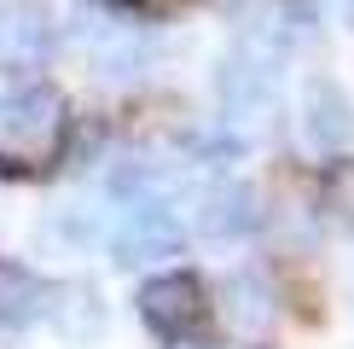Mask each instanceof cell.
<instances>
[{
	"mask_svg": "<svg viewBox=\"0 0 354 349\" xmlns=\"http://www.w3.org/2000/svg\"><path fill=\"white\" fill-rule=\"evenodd\" d=\"M70 140V105L47 82H29L0 105V163L12 169H47Z\"/></svg>",
	"mask_w": 354,
	"mask_h": 349,
	"instance_id": "obj_1",
	"label": "cell"
},
{
	"mask_svg": "<svg viewBox=\"0 0 354 349\" xmlns=\"http://www.w3.org/2000/svg\"><path fill=\"white\" fill-rule=\"evenodd\" d=\"M111 251L116 262H157L180 251V215L169 210L163 193H145V198H116V222H111Z\"/></svg>",
	"mask_w": 354,
	"mask_h": 349,
	"instance_id": "obj_2",
	"label": "cell"
},
{
	"mask_svg": "<svg viewBox=\"0 0 354 349\" xmlns=\"http://www.w3.org/2000/svg\"><path fill=\"white\" fill-rule=\"evenodd\" d=\"M140 314H145V326L157 338L180 343L209 320V297H203V285L192 274H157V280L140 285Z\"/></svg>",
	"mask_w": 354,
	"mask_h": 349,
	"instance_id": "obj_3",
	"label": "cell"
},
{
	"mask_svg": "<svg viewBox=\"0 0 354 349\" xmlns=\"http://www.w3.org/2000/svg\"><path fill=\"white\" fill-rule=\"evenodd\" d=\"M256 222H261V204L244 181L215 174V181L192 186V227L203 239H244V233H256Z\"/></svg>",
	"mask_w": 354,
	"mask_h": 349,
	"instance_id": "obj_4",
	"label": "cell"
},
{
	"mask_svg": "<svg viewBox=\"0 0 354 349\" xmlns=\"http://www.w3.org/2000/svg\"><path fill=\"white\" fill-rule=\"evenodd\" d=\"M76 47L87 53L93 76H105V82H134L145 70V35L134 24H122V18H82Z\"/></svg>",
	"mask_w": 354,
	"mask_h": 349,
	"instance_id": "obj_5",
	"label": "cell"
},
{
	"mask_svg": "<svg viewBox=\"0 0 354 349\" xmlns=\"http://www.w3.org/2000/svg\"><path fill=\"white\" fill-rule=\"evenodd\" d=\"M53 47H58V18L41 0L0 6V70H35Z\"/></svg>",
	"mask_w": 354,
	"mask_h": 349,
	"instance_id": "obj_6",
	"label": "cell"
},
{
	"mask_svg": "<svg viewBox=\"0 0 354 349\" xmlns=\"http://www.w3.org/2000/svg\"><path fill=\"white\" fill-rule=\"evenodd\" d=\"M302 134L314 152H343V145L354 140V105H348V93H343V82H331V76H308L302 87Z\"/></svg>",
	"mask_w": 354,
	"mask_h": 349,
	"instance_id": "obj_7",
	"label": "cell"
},
{
	"mask_svg": "<svg viewBox=\"0 0 354 349\" xmlns=\"http://www.w3.org/2000/svg\"><path fill=\"white\" fill-rule=\"evenodd\" d=\"M47 320H53V332L58 338H70V343H93V338H105V297H99L93 285H82V280H64V285H47Z\"/></svg>",
	"mask_w": 354,
	"mask_h": 349,
	"instance_id": "obj_8",
	"label": "cell"
},
{
	"mask_svg": "<svg viewBox=\"0 0 354 349\" xmlns=\"http://www.w3.org/2000/svg\"><path fill=\"white\" fill-rule=\"evenodd\" d=\"M221 314H227V326L239 332V338H261V332L273 326V285L261 280V274H227V285H221Z\"/></svg>",
	"mask_w": 354,
	"mask_h": 349,
	"instance_id": "obj_9",
	"label": "cell"
},
{
	"mask_svg": "<svg viewBox=\"0 0 354 349\" xmlns=\"http://www.w3.org/2000/svg\"><path fill=\"white\" fill-rule=\"evenodd\" d=\"M35 314H47V285L18 262H0V326H29Z\"/></svg>",
	"mask_w": 354,
	"mask_h": 349,
	"instance_id": "obj_10",
	"label": "cell"
},
{
	"mask_svg": "<svg viewBox=\"0 0 354 349\" xmlns=\"http://www.w3.org/2000/svg\"><path fill=\"white\" fill-rule=\"evenodd\" d=\"M319 193H326L331 222L354 233V157H337V163L326 169V186H319Z\"/></svg>",
	"mask_w": 354,
	"mask_h": 349,
	"instance_id": "obj_11",
	"label": "cell"
},
{
	"mask_svg": "<svg viewBox=\"0 0 354 349\" xmlns=\"http://www.w3.org/2000/svg\"><path fill=\"white\" fill-rule=\"evenodd\" d=\"M192 0H140V12H151V18H174V12H186Z\"/></svg>",
	"mask_w": 354,
	"mask_h": 349,
	"instance_id": "obj_12",
	"label": "cell"
},
{
	"mask_svg": "<svg viewBox=\"0 0 354 349\" xmlns=\"http://www.w3.org/2000/svg\"><path fill=\"white\" fill-rule=\"evenodd\" d=\"M174 349H198V343H186V338H180V343H174Z\"/></svg>",
	"mask_w": 354,
	"mask_h": 349,
	"instance_id": "obj_13",
	"label": "cell"
}]
</instances>
